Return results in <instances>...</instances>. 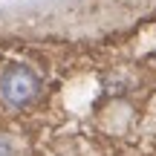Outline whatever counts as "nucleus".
<instances>
[{"instance_id": "2", "label": "nucleus", "mask_w": 156, "mask_h": 156, "mask_svg": "<svg viewBox=\"0 0 156 156\" xmlns=\"http://www.w3.org/2000/svg\"><path fill=\"white\" fill-rule=\"evenodd\" d=\"M0 156H15V151H12V145L0 136Z\"/></svg>"}, {"instance_id": "1", "label": "nucleus", "mask_w": 156, "mask_h": 156, "mask_svg": "<svg viewBox=\"0 0 156 156\" xmlns=\"http://www.w3.org/2000/svg\"><path fill=\"white\" fill-rule=\"evenodd\" d=\"M38 93H41V81L29 67H20V64H17V67L6 69L3 78H0V95H3V101L9 107L32 104V101L38 98Z\"/></svg>"}]
</instances>
